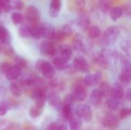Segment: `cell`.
I'll list each match as a JSON object with an SVG mask.
<instances>
[{
    "label": "cell",
    "mask_w": 131,
    "mask_h": 130,
    "mask_svg": "<svg viewBox=\"0 0 131 130\" xmlns=\"http://www.w3.org/2000/svg\"><path fill=\"white\" fill-rule=\"evenodd\" d=\"M35 68L46 79L51 80L54 78L55 75V69L54 68V67L51 65V63L45 60H38L35 64Z\"/></svg>",
    "instance_id": "obj_1"
},
{
    "label": "cell",
    "mask_w": 131,
    "mask_h": 130,
    "mask_svg": "<svg viewBox=\"0 0 131 130\" xmlns=\"http://www.w3.org/2000/svg\"><path fill=\"white\" fill-rule=\"evenodd\" d=\"M74 114L86 123L91 122L93 118L91 107L88 104H81L78 106L74 110Z\"/></svg>",
    "instance_id": "obj_2"
},
{
    "label": "cell",
    "mask_w": 131,
    "mask_h": 130,
    "mask_svg": "<svg viewBox=\"0 0 131 130\" xmlns=\"http://www.w3.org/2000/svg\"><path fill=\"white\" fill-rule=\"evenodd\" d=\"M25 18L31 26L37 25L40 21V12L35 6L29 5L25 9Z\"/></svg>",
    "instance_id": "obj_3"
},
{
    "label": "cell",
    "mask_w": 131,
    "mask_h": 130,
    "mask_svg": "<svg viewBox=\"0 0 131 130\" xmlns=\"http://www.w3.org/2000/svg\"><path fill=\"white\" fill-rule=\"evenodd\" d=\"M119 34H120V30L117 26L114 25V26L108 27L104 33V37H103L104 42L107 45H113L117 40Z\"/></svg>",
    "instance_id": "obj_4"
},
{
    "label": "cell",
    "mask_w": 131,
    "mask_h": 130,
    "mask_svg": "<svg viewBox=\"0 0 131 130\" xmlns=\"http://www.w3.org/2000/svg\"><path fill=\"white\" fill-rule=\"evenodd\" d=\"M31 98L35 101V106L42 109L47 100L46 90L35 89L31 93Z\"/></svg>",
    "instance_id": "obj_5"
},
{
    "label": "cell",
    "mask_w": 131,
    "mask_h": 130,
    "mask_svg": "<svg viewBox=\"0 0 131 130\" xmlns=\"http://www.w3.org/2000/svg\"><path fill=\"white\" fill-rule=\"evenodd\" d=\"M73 66L74 70L82 72L88 73L89 71V64L87 60L82 56H77L74 57L73 61Z\"/></svg>",
    "instance_id": "obj_6"
},
{
    "label": "cell",
    "mask_w": 131,
    "mask_h": 130,
    "mask_svg": "<svg viewBox=\"0 0 131 130\" xmlns=\"http://www.w3.org/2000/svg\"><path fill=\"white\" fill-rule=\"evenodd\" d=\"M103 125L110 129H115L119 126V119L114 114L107 113L104 117Z\"/></svg>",
    "instance_id": "obj_7"
},
{
    "label": "cell",
    "mask_w": 131,
    "mask_h": 130,
    "mask_svg": "<svg viewBox=\"0 0 131 130\" xmlns=\"http://www.w3.org/2000/svg\"><path fill=\"white\" fill-rule=\"evenodd\" d=\"M40 51L43 55L53 56L56 53V48L50 41H44L40 45Z\"/></svg>",
    "instance_id": "obj_8"
},
{
    "label": "cell",
    "mask_w": 131,
    "mask_h": 130,
    "mask_svg": "<svg viewBox=\"0 0 131 130\" xmlns=\"http://www.w3.org/2000/svg\"><path fill=\"white\" fill-rule=\"evenodd\" d=\"M101 77L102 74L101 71H97L95 74H88L84 77V84L88 87L96 86L101 80Z\"/></svg>",
    "instance_id": "obj_9"
},
{
    "label": "cell",
    "mask_w": 131,
    "mask_h": 130,
    "mask_svg": "<svg viewBox=\"0 0 131 130\" xmlns=\"http://www.w3.org/2000/svg\"><path fill=\"white\" fill-rule=\"evenodd\" d=\"M111 97L118 100L124 97V90L121 84L116 82L111 86Z\"/></svg>",
    "instance_id": "obj_10"
},
{
    "label": "cell",
    "mask_w": 131,
    "mask_h": 130,
    "mask_svg": "<svg viewBox=\"0 0 131 130\" xmlns=\"http://www.w3.org/2000/svg\"><path fill=\"white\" fill-rule=\"evenodd\" d=\"M61 8V0H51L49 14L51 18H57Z\"/></svg>",
    "instance_id": "obj_11"
},
{
    "label": "cell",
    "mask_w": 131,
    "mask_h": 130,
    "mask_svg": "<svg viewBox=\"0 0 131 130\" xmlns=\"http://www.w3.org/2000/svg\"><path fill=\"white\" fill-rule=\"evenodd\" d=\"M48 103L51 107H52L57 110H60L61 108L62 101L58 93H50L48 97Z\"/></svg>",
    "instance_id": "obj_12"
},
{
    "label": "cell",
    "mask_w": 131,
    "mask_h": 130,
    "mask_svg": "<svg viewBox=\"0 0 131 130\" xmlns=\"http://www.w3.org/2000/svg\"><path fill=\"white\" fill-rule=\"evenodd\" d=\"M102 98H103V96L101 93V92L99 91V90L94 89L91 93V95L89 97V101L94 107H97L101 104Z\"/></svg>",
    "instance_id": "obj_13"
},
{
    "label": "cell",
    "mask_w": 131,
    "mask_h": 130,
    "mask_svg": "<svg viewBox=\"0 0 131 130\" xmlns=\"http://www.w3.org/2000/svg\"><path fill=\"white\" fill-rule=\"evenodd\" d=\"M21 69L18 68L17 66H12V67L8 70V72L5 74V77L7 80H11V81H14L15 80H17L20 75H21Z\"/></svg>",
    "instance_id": "obj_14"
},
{
    "label": "cell",
    "mask_w": 131,
    "mask_h": 130,
    "mask_svg": "<svg viewBox=\"0 0 131 130\" xmlns=\"http://www.w3.org/2000/svg\"><path fill=\"white\" fill-rule=\"evenodd\" d=\"M73 95L74 96L76 100L81 102L84 101L86 97H87V91L86 89L81 86V85H77L74 90V93Z\"/></svg>",
    "instance_id": "obj_15"
},
{
    "label": "cell",
    "mask_w": 131,
    "mask_h": 130,
    "mask_svg": "<svg viewBox=\"0 0 131 130\" xmlns=\"http://www.w3.org/2000/svg\"><path fill=\"white\" fill-rule=\"evenodd\" d=\"M42 31H43V38H45L48 40H53L54 36L55 29L50 24H42Z\"/></svg>",
    "instance_id": "obj_16"
},
{
    "label": "cell",
    "mask_w": 131,
    "mask_h": 130,
    "mask_svg": "<svg viewBox=\"0 0 131 130\" xmlns=\"http://www.w3.org/2000/svg\"><path fill=\"white\" fill-rule=\"evenodd\" d=\"M53 65L54 67V68L57 69L58 70H64L68 67V62L60 56L53 60Z\"/></svg>",
    "instance_id": "obj_17"
},
{
    "label": "cell",
    "mask_w": 131,
    "mask_h": 130,
    "mask_svg": "<svg viewBox=\"0 0 131 130\" xmlns=\"http://www.w3.org/2000/svg\"><path fill=\"white\" fill-rule=\"evenodd\" d=\"M60 54L61 57L66 61H69L71 59L73 56V51L71 47L68 44H63L60 47Z\"/></svg>",
    "instance_id": "obj_18"
},
{
    "label": "cell",
    "mask_w": 131,
    "mask_h": 130,
    "mask_svg": "<svg viewBox=\"0 0 131 130\" xmlns=\"http://www.w3.org/2000/svg\"><path fill=\"white\" fill-rule=\"evenodd\" d=\"M61 114L62 116L68 121L71 120V118L74 115V112L73 110V106L70 105H61Z\"/></svg>",
    "instance_id": "obj_19"
},
{
    "label": "cell",
    "mask_w": 131,
    "mask_h": 130,
    "mask_svg": "<svg viewBox=\"0 0 131 130\" xmlns=\"http://www.w3.org/2000/svg\"><path fill=\"white\" fill-rule=\"evenodd\" d=\"M30 36L35 39L43 38V31L41 25H37L30 27Z\"/></svg>",
    "instance_id": "obj_20"
},
{
    "label": "cell",
    "mask_w": 131,
    "mask_h": 130,
    "mask_svg": "<svg viewBox=\"0 0 131 130\" xmlns=\"http://www.w3.org/2000/svg\"><path fill=\"white\" fill-rule=\"evenodd\" d=\"M69 122V128L70 130H81L82 127L81 120L78 118L75 114L71 118Z\"/></svg>",
    "instance_id": "obj_21"
},
{
    "label": "cell",
    "mask_w": 131,
    "mask_h": 130,
    "mask_svg": "<svg viewBox=\"0 0 131 130\" xmlns=\"http://www.w3.org/2000/svg\"><path fill=\"white\" fill-rule=\"evenodd\" d=\"M119 80L122 84L125 85L129 84L131 80L130 69H122L119 77Z\"/></svg>",
    "instance_id": "obj_22"
},
{
    "label": "cell",
    "mask_w": 131,
    "mask_h": 130,
    "mask_svg": "<svg viewBox=\"0 0 131 130\" xmlns=\"http://www.w3.org/2000/svg\"><path fill=\"white\" fill-rule=\"evenodd\" d=\"M123 14H124V9L119 6L111 8V9L110 10V16L113 21H117L119 18H121Z\"/></svg>",
    "instance_id": "obj_23"
},
{
    "label": "cell",
    "mask_w": 131,
    "mask_h": 130,
    "mask_svg": "<svg viewBox=\"0 0 131 130\" xmlns=\"http://www.w3.org/2000/svg\"><path fill=\"white\" fill-rule=\"evenodd\" d=\"M10 40V34L8 30L2 25H0V42L8 44Z\"/></svg>",
    "instance_id": "obj_24"
},
{
    "label": "cell",
    "mask_w": 131,
    "mask_h": 130,
    "mask_svg": "<svg viewBox=\"0 0 131 130\" xmlns=\"http://www.w3.org/2000/svg\"><path fill=\"white\" fill-rule=\"evenodd\" d=\"M99 91L102 94L103 97H111V86L107 82H102L101 83L99 88Z\"/></svg>",
    "instance_id": "obj_25"
},
{
    "label": "cell",
    "mask_w": 131,
    "mask_h": 130,
    "mask_svg": "<svg viewBox=\"0 0 131 130\" xmlns=\"http://www.w3.org/2000/svg\"><path fill=\"white\" fill-rule=\"evenodd\" d=\"M84 44L82 37L80 34H77L73 40V47L75 50H82Z\"/></svg>",
    "instance_id": "obj_26"
},
{
    "label": "cell",
    "mask_w": 131,
    "mask_h": 130,
    "mask_svg": "<svg viewBox=\"0 0 131 130\" xmlns=\"http://www.w3.org/2000/svg\"><path fill=\"white\" fill-rule=\"evenodd\" d=\"M78 25L79 28L82 31H86L88 29L90 25V20L87 17H81L78 21Z\"/></svg>",
    "instance_id": "obj_27"
},
{
    "label": "cell",
    "mask_w": 131,
    "mask_h": 130,
    "mask_svg": "<svg viewBox=\"0 0 131 130\" xmlns=\"http://www.w3.org/2000/svg\"><path fill=\"white\" fill-rule=\"evenodd\" d=\"M88 34L90 38H92V39L97 38L101 34V29L98 26H92V27L89 28Z\"/></svg>",
    "instance_id": "obj_28"
},
{
    "label": "cell",
    "mask_w": 131,
    "mask_h": 130,
    "mask_svg": "<svg viewBox=\"0 0 131 130\" xmlns=\"http://www.w3.org/2000/svg\"><path fill=\"white\" fill-rule=\"evenodd\" d=\"M107 106L111 110H116L119 108L120 103L118 100H116L111 97H108L107 100Z\"/></svg>",
    "instance_id": "obj_29"
},
{
    "label": "cell",
    "mask_w": 131,
    "mask_h": 130,
    "mask_svg": "<svg viewBox=\"0 0 131 130\" xmlns=\"http://www.w3.org/2000/svg\"><path fill=\"white\" fill-rule=\"evenodd\" d=\"M69 5L71 6L72 8H74L78 11H81L84 9L85 6L84 0H71V4Z\"/></svg>",
    "instance_id": "obj_30"
},
{
    "label": "cell",
    "mask_w": 131,
    "mask_h": 130,
    "mask_svg": "<svg viewBox=\"0 0 131 130\" xmlns=\"http://www.w3.org/2000/svg\"><path fill=\"white\" fill-rule=\"evenodd\" d=\"M30 27L27 25H23L22 26L20 27V28L18 29V34L20 37L26 38L30 36Z\"/></svg>",
    "instance_id": "obj_31"
},
{
    "label": "cell",
    "mask_w": 131,
    "mask_h": 130,
    "mask_svg": "<svg viewBox=\"0 0 131 130\" xmlns=\"http://www.w3.org/2000/svg\"><path fill=\"white\" fill-rule=\"evenodd\" d=\"M11 105L8 100H2L0 102V116H5L8 110L11 108Z\"/></svg>",
    "instance_id": "obj_32"
},
{
    "label": "cell",
    "mask_w": 131,
    "mask_h": 130,
    "mask_svg": "<svg viewBox=\"0 0 131 130\" xmlns=\"http://www.w3.org/2000/svg\"><path fill=\"white\" fill-rule=\"evenodd\" d=\"M10 91L15 97H20L22 93L20 86L15 82H12L10 84Z\"/></svg>",
    "instance_id": "obj_33"
},
{
    "label": "cell",
    "mask_w": 131,
    "mask_h": 130,
    "mask_svg": "<svg viewBox=\"0 0 131 130\" xmlns=\"http://www.w3.org/2000/svg\"><path fill=\"white\" fill-rule=\"evenodd\" d=\"M11 19H12V21L15 25H19V24L22 23L24 18H23V15L20 12L14 11L11 15Z\"/></svg>",
    "instance_id": "obj_34"
},
{
    "label": "cell",
    "mask_w": 131,
    "mask_h": 130,
    "mask_svg": "<svg viewBox=\"0 0 131 130\" xmlns=\"http://www.w3.org/2000/svg\"><path fill=\"white\" fill-rule=\"evenodd\" d=\"M42 113V109L36 107L35 106H33L29 110V116L32 119H36L39 117Z\"/></svg>",
    "instance_id": "obj_35"
},
{
    "label": "cell",
    "mask_w": 131,
    "mask_h": 130,
    "mask_svg": "<svg viewBox=\"0 0 131 130\" xmlns=\"http://www.w3.org/2000/svg\"><path fill=\"white\" fill-rule=\"evenodd\" d=\"M121 49L128 55L130 54V41L129 39H123L121 41Z\"/></svg>",
    "instance_id": "obj_36"
},
{
    "label": "cell",
    "mask_w": 131,
    "mask_h": 130,
    "mask_svg": "<svg viewBox=\"0 0 131 130\" xmlns=\"http://www.w3.org/2000/svg\"><path fill=\"white\" fill-rule=\"evenodd\" d=\"M75 102H76V99H75L74 96L73 95V93H70V94L66 95L64 97V100L62 101V104L73 106Z\"/></svg>",
    "instance_id": "obj_37"
},
{
    "label": "cell",
    "mask_w": 131,
    "mask_h": 130,
    "mask_svg": "<svg viewBox=\"0 0 131 130\" xmlns=\"http://www.w3.org/2000/svg\"><path fill=\"white\" fill-rule=\"evenodd\" d=\"M100 8L101 9L107 12V11L111 9V2L110 0H101L100 1Z\"/></svg>",
    "instance_id": "obj_38"
},
{
    "label": "cell",
    "mask_w": 131,
    "mask_h": 130,
    "mask_svg": "<svg viewBox=\"0 0 131 130\" xmlns=\"http://www.w3.org/2000/svg\"><path fill=\"white\" fill-rule=\"evenodd\" d=\"M12 67V64L8 62L4 61L0 64V73L3 75H5L8 70Z\"/></svg>",
    "instance_id": "obj_39"
},
{
    "label": "cell",
    "mask_w": 131,
    "mask_h": 130,
    "mask_svg": "<svg viewBox=\"0 0 131 130\" xmlns=\"http://www.w3.org/2000/svg\"><path fill=\"white\" fill-rule=\"evenodd\" d=\"M57 125L54 122H45L42 125L41 130H56Z\"/></svg>",
    "instance_id": "obj_40"
},
{
    "label": "cell",
    "mask_w": 131,
    "mask_h": 130,
    "mask_svg": "<svg viewBox=\"0 0 131 130\" xmlns=\"http://www.w3.org/2000/svg\"><path fill=\"white\" fill-rule=\"evenodd\" d=\"M15 66H17L18 68H20L21 70V69H24L27 66V63H26V61L22 58V57H15Z\"/></svg>",
    "instance_id": "obj_41"
},
{
    "label": "cell",
    "mask_w": 131,
    "mask_h": 130,
    "mask_svg": "<svg viewBox=\"0 0 131 130\" xmlns=\"http://www.w3.org/2000/svg\"><path fill=\"white\" fill-rule=\"evenodd\" d=\"M130 109H129V108H124V109H122V110L120 111L119 117H120V119L124 120V119L127 118V116H129L130 115Z\"/></svg>",
    "instance_id": "obj_42"
},
{
    "label": "cell",
    "mask_w": 131,
    "mask_h": 130,
    "mask_svg": "<svg viewBox=\"0 0 131 130\" xmlns=\"http://www.w3.org/2000/svg\"><path fill=\"white\" fill-rule=\"evenodd\" d=\"M13 7H14L16 10L20 11V10H22V9L24 8L25 4H24V2H23L22 1H21V0H15V1L14 2V5H13Z\"/></svg>",
    "instance_id": "obj_43"
},
{
    "label": "cell",
    "mask_w": 131,
    "mask_h": 130,
    "mask_svg": "<svg viewBox=\"0 0 131 130\" xmlns=\"http://www.w3.org/2000/svg\"><path fill=\"white\" fill-rule=\"evenodd\" d=\"M49 86L52 88H55V87H59V86H61V84L58 82V79L55 78V79H51L50 83H49Z\"/></svg>",
    "instance_id": "obj_44"
},
{
    "label": "cell",
    "mask_w": 131,
    "mask_h": 130,
    "mask_svg": "<svg viewBox=\"0 0 131 130\" xmlns=\"http://www.w3.org/2000/svg\"><path fill=\"white\" fill-rule=\"evenodd\" d=\"M8 4H9V3H8ZM7 5H8V4L4 3V2H2L0 1V14L2 13L3 11H5V6H6Z\"/></svg>",
    "instance_id": "obj_45"
},
{
    "label": "cell",
    "mask_w": 131,
    "mask_h": 130,
    "mask_svg": "<svg viewBox=\"0 0 131 130\" xmlns=\"http://www.w3.org/2000/svg\"><path fill=\"white\" fill-rule=\"evenodd\" d=\"M5 89L4 87H0V98H4L5 96Z\"/></svg>",
    "instance_id": "obj_46"
},
{
    "label": "cell",
    "mask_w": 131,
    "mask_h": 130,
    "mask_svg": "<svg viewBox=\"0 0 131 130\" xmlns=\"http://www.w3.org/2000/svg\"><path fill=\"white\" fill-rule=\"evenodd\" d=\"M56 130H69L68 129V126H65V125H64V124H61V125H59V126H57V129Z\"/></svg>",
    "instance_id": "obj_47"
},
{
    "label": "cell",
    "mask_w": 131,
    "mask_h": 130,
    "mask_svg": "<svg viewBox=\"0 0 131 130\" xmlns=\"http://www.w3.org/2000/svg\"><path fill=\"white\" fill-rule=\"evenodd\" d=\"M125 97L127 98V100H131V90L130 89H128L126 92V94H125Z\"/></svg>",
    "instance_id": "obj_48"
},
{
    "label": "cell",
    "mask_w": 131,
    "mask_h": 130,
    "mask_svg": "<svg viewBox=\"0 0 131 130\" xmlns=\"http://www.w3.org/2000/svg\"><path fill=\"white\" fill-rule=\"evenodd\" d=\"M24 130H38V129L36 127H34V126H27L26 128H25Z\"/></svg>",
    "instance_id": "obj_49"
},
{
    "label": "cell",
    "mask_w": 131,
    "mask_h": 130,
    "mask_svg": "<svg viewBox=\"0 0 131 130\" xmlns=\"http://www.w3.org/2000/svg\"><path fill=\"white\" fill-rule=\"evenodd\" d=\"M1 2H4V3H6V4H8L9 3V2L11 1V0H0Z\"/></svg>",
    "instance_id": "obj_50"
},
{
    "label": "cell",
    "mask_w": 131,
    "mask_h": 130,
    "mask_svg": "<svg viewBox=\"0 0 131 130\" xmlns=\"http://www.w3.org/2000/svg\"><path fill=\"white\" fill-rule=\"evenodd\" d=\"M1 52H2V48H0V54H1Z\"/></svg>",
    "instance_id": "obj_51"
}]
</instances>
